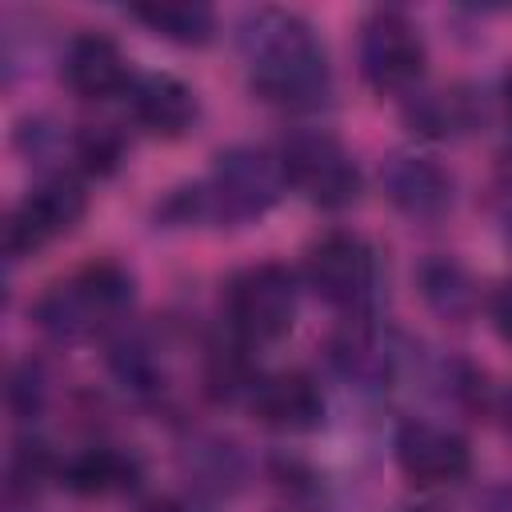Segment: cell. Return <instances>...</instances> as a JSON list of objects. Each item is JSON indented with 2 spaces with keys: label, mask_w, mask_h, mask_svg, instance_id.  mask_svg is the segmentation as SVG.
<instances>
[{
  "label": "cell",
  "mask_w": 512,
  "mask_h": 512,
  "mask_svg": "<svg viewBox=\"0 0 512 512\" xmlns=\"http://www.w3.org/2000/svg\"><path fill=\"white\" fill-rule=\"evenodd\" d=\"M76 156L84 160L88 172H108L120 160V140L108 128H88L76 136Z\"/></svg>",
  "instance_id": "d6986e66"
},
{
  "label": "cell",
  "mask_w": 512,
  "mask_h": 512,
  "mask_svg": "<svg viewBox=\"0 0 512 512\" xmlns=\"http://www.w3.org/2000/svg\"><path fill=\"white\" fill-rule=\"evenodd\" d=\"M480 512H512V484H500V488H492V492L484 496Z\"/></svg>",
  "instance_id": "44dd1931"
},
{
  "label": "cell",
  "mask_w": 512,
  "mask_h": 512,
  "mask_svg": "<svg viewBox=\"0 0 512 512\" xmlns=\"http://www.w3.org/2000/svg\"><path fill=\"white\" fill-rule=\"evenodd\" d=\"M400 472L416 488H448L472 472V448L460 432L432 420H404L392 440Z\"/></svg>",
  "instance_id": "9c48e42d"
},
{
  "label": "cell",
  "mask_w": 512,
  "mask_h": 512,
  "mask_svg": "<svg viewBox=\"0 0 512 512\" xmlns=\"http://www.w3.org/2000/svg\"><path fill=\"white\" fill-rule=\"evenodd\" d=\"M8 404H12V412H16L20 420H28V416L40 412V404H44V372H40V364L28 360V364H20V368L12 372Z\"/></svg>",
  "instance_id": "ac0fdd59"
},
{
  "label": "cell",
  "mask_w": 512,
  "mask_h": 512,
  "mask_svg": "<svg viewBox=\"0 0 512 512\" xmlns=\"http://www.w3.org/2000/svg\"><path fill=\"white\" fill-rule=\"evenodd\" d=\"M88 212V192L76 176H48L40 180L8 216L4 248L12 260L40 252L44 244L68 236Z\"/></svg>",
  "instance_id": "52a82bcc"
},
{
  "label": "cell",
  "mask_w": 512,
  "mask_h": 512,
  "mask_svg": "<svg viewBox=\"0 0 512 512\" xmlns=\"http://www.w3.org/2000/svg\"><path fill=\"white\" fill-rule=\"evenodd\" d=\"M284 184L316 208H344L360 196V168L352 152L324 128H300L280 144Z\"/></svg>",
  "instance_id": "277c9868"
},
{
  "label": "cell",
  "mask_w": 512,
  "mask_h": 512,
  "mask_svg": "<svg viewBox=\"0 0 512 512\" xmlns=\"http://www.w3.org/2000/svg\"><path fill=\"white\" fill-rule=\"evenodd\" d=\"M308 288L332 308H360L376 288V256L352 232L324 236L304 264Z\"/></svg>",
  "instance_id": "ba28073f"
},
{
  "label": "cell",
  "mask_w": 512,
  "mask_h": 512,
  "mask_svg": "<svg viewBox=\"0 0 512 512\" xmlns=\"http://www.w3.org/2000/svg\"><path fill=\"white\" fill-rule=\"evenodd\" d=\"M252 416L276 432H316L324 424V392L308 372H272L252 384Z\"/></svg>",
  "instance_id": "30bf717a"
},
{
  "label": "cell",
  "mask_w": 512,
  "mask_h": 512,
  "mask_svg": "<svg viewBox=\"0 0 512 512\" xmlns=\"http://www.w3.org/2000/svg\"><path fill=\"white\" fill-rule=\"evenodd\" d=\"M380 180H384V192L396 204V212H404L408 220H420V224L440 220L452 208V176L428 156L396 152L384 164Z\"/></svg>",
  "instance_id": "8fae6325"
},
{
  "label": "cell",
  "mask_w": 512,
  "mask_h": 512,
  "mask_svg": "<svg viewBox=\"0 0 512 512\" xmlns=\"http://www.w3.org/2000/svg\"><path fill=\"white\" fill-rule=\"evenodd\" d=\"M492 324H496L500 340L512 344V280L500 284V292L492 296Z\"/></svg>",
  "instance_id": "ffe728a7"
},
{
  "label": "cell",
  "mask_w": 512,
  "mask_h": 512,
  "mask_svg": "<svg viewBox=\"0 0 512 512\" xmlns=\"http://www.w3.org/2000/svg\"><path fill=\"white\" fill-rule=\"evenodd\" d=\"M416 284H420V296L424 304L440 316V320H452V324H464L476 308V280L468 276V268L452 256H428L416 272Z\"/></svg>",
  "instance_id": "5bb4252c"
},
{
  "label": "cell",
  "mask_w": 512,
  "mask_h": 512,
  "mask_svg": "<svg viewBox=\"0 0 512 512\" xmlns=\"http://www.w3.org/2000/svg\"><path fill=\"white\" fill-rule=\"evenodd\" d=\"M408 120L416 132L424 136H456L460 128L472 124V112H468V100L456 96V92H432V96H416L412 108H408Z\"/></svg>",
  "instance_id": "e0dca14e"
},
{
  "label": "cell",
  "mask_w": 512,
  "mask_h": 512,
  "mask_svg": "<svg viewBox=\"0 0 512 512\" xmlns=\"http://www.w3.org/2000/svg\"><path fill=\"white\" fill-rule=\"evenodd\" d=\"M132 20H140L148 32H156L160 40L184 44V48H200L212 40L216 32V12L200 0H160V4H136Z\"/></svg>",
  "instance_id": "2e32d148"
},
{
  "label": "cell",
  "mask_w": 512,
  "mask_h": 512,
  "mask_svg": "<svg viewBox=\"0 0 512 512\" xmlns=\"http://www.w3.org/2000/svg\"><path fill=\"white\" fill-rule=\"evenodd\" d=\"M508 240H512V228H508Z\"/></svg>",
  "instance_id": "d4e9b609"
},
{
  "label": "cell",
  "mask_w": 512,
  "mask_h": 512,
  "mask_svg": "<svg viewBox=\"0 0 512 512\" xmlns=\"http://www.w3.org/2000/svg\"><path fill=\"white\" fill-rule=\"evenodd\" d=\"M128 108L144 132L176 140L196 120V92L172 72H144L128 88Z\"/></svg>",
  "instance_id": "4fadbf2b"
},
{
  "label": "cell",
  "mask_w": 512,
  "mask_h": 512,
  "mask_svg": "<svg viewBox=\"0 0 512 512\" xmlns=\"http://www.w3.org/2000/svg\"><path fill=\"white\" fill-rule=\"evenodd\" d=\"M500 416H504V428H508V436H512V388H508V396H504V408H500Z\"/></svg>",
  "instance_id": "603a6c76"
},
{
  "label": "cell",
  "mask_w": 512,
  "mask_h": 512,
  "mask_svg": "<svg viewBox=\"0 0 512 512\" xmlns=\"http://www.w3.org/2000/svg\"><path fill=\"white\" fill-rule=\"evenodd\" d=\"M140 476V464L136 456L120 452V448H84L80 456H72L64 468H60V480L80 492V496H112V492H124L132 488Z\"/></svg>",
  "instance_id": "9a60e30c"
},
{
  "label": "cell",
  "mask_w": 512,
  "mask_h": 512,
  "mask_svg": "<svg viewBox=\"0 0 512 512\" xmlns=\"http://www.w3.org/2000/svg\"><path fill=\"white\" fill-rule=\"evenodd\" d=\"M148 512H188L184 504H176V500H160V504H152Z\"/></svg>",
  "instance_id": "7402d4cb"
},
{
  "label": "cell",
  "mask_w": 512,
  "mask_h": 512,
  "mask_svg": "<svg viewBox=\"0 0 512 512\" xmlns=\"http://www.w3.org/2000/svg\"><path fill=\"white\" fill-rule=\"evenodd\" d=\"M424 36L400 8H372L360 24V72L376 92H412L424 76Z\"/></svg>",
  "instance_id": "8992f818"
},
{
  "label": "cell",
  "mask_w": 512,
  "mask_h": 512,
  "mask_svg": "<svg viewBox=\"0 0 512 512\" xmlns=\"http://www.w3.org/2000/svg\"><path fill=\"white\" fill-rule=\"evenodd\" d=\"M408 512H428V508H408Z\"/></svg>",
  "instance_id": "cb8c5ba5"
},
{
  "label": "cell",
  "mask_w": 512,
  "mask_h": 512,
  "mask_svg": "<svg viewBox=\"0 0 512 512\" xmlns=\"http://www.w3.org/2000/svg\"><path fill=\"white\" fill-rule=\"evenodd\" d=\"M296 276L284 264H252L228 280L224 312L240 340L248 344H272L292 332L296 324Z\"/></svg>",
  "instance_id": "5b68a950"
},
{
  "label": "cell",
  "mask_w": 512,
  "mask_h": 512,
  "mask_svg": "<svg viewBox=\"0 0 512 512\" xmlns=\"http://www.w3.org/2000/svg\"><path fill=\"white\" fill-rule=\"evenodd\" d=\"M248 80L276 108H316L328 100L332 68L316 28L288 8H256L236 28Z\"/></svg>",
  "instance_id": "6da1fadb"
},
{
  "label": "cell",
  "mask_w": 512,
  "mask_h": 512,
  "mask_svg": "<svg viewBox=\"0 0 512 512\" xmlns=\"http://www.w3.org/2000/svg\"><path fill=\"white\" fill-rule=\"evenodd\" d=\"M132 296V272L116 260H96L68 280L48 284V292L32 308V320L52 340H84L120 320L132 308Z\"/></svg>",
  "instance_id": "7a4b0ae2"
},
{
  "label": "cell",
  "mask_w": 512,
  "mask_h": 512,
  "mask_svg": "<svg viewBox=\"0 0 512 512\" xmlns=\"http://www.w3.org/2000/svg\"><path fill=\"white\" fill-rule=\"evenodd\" d=\"M64 84L84 96V100H108L132 88V68L124 60V52L116 48V40L100 36V32H80L68 40L64 48V64H60Z\"/></svg>",
  "instance_id": "7c38bea8"
},
{
  "label": "cell",
  "mask_w": 512,
  "mask_h": 512,
  "mask_svg": "<svg viewBox=\"0 0 512 512\" xmlns=\"http://www.w3.org/2000/svg\"><path fill=\"white\" fill-rule=\"evenodd\" d=\"M284 168L280 156H272L268 148H252V144H236L228 152L216 156L208 180L200 188H192V204L224 224H248L260 220L268 208H276V200L284 196Z\"/></svg>",
  "instance_id": "3957f363"
}]
</instances>
